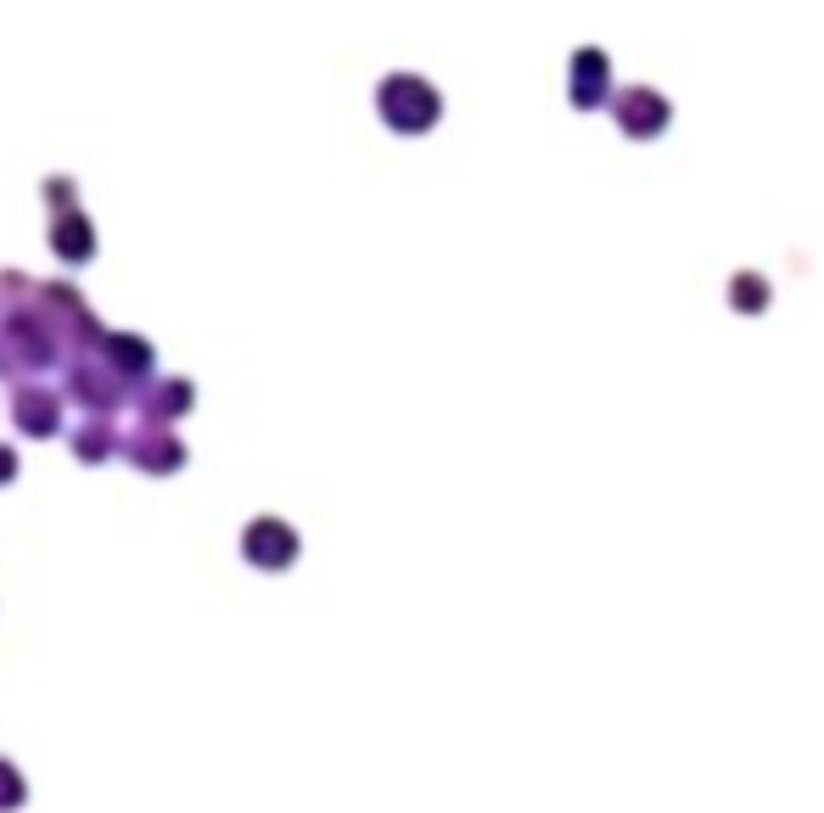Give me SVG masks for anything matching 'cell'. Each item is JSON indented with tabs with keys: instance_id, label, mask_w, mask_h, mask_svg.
I'll return each mask as SVG.
<instances>
[{
	"instance_id": "cell-3",
	"label": "cell",
	"mask_w": 824,
	"mask_h": 813,
	"mask_svg": "<svg viewBox=\"0 0 824 813\" xmlns=\"http://www.w3.org/2000/svg\"><path fill=\"white\" fill-rule=\"evenodd\" d=\"M567 96H572V107H578V113L606 107V101H611V57L600 51V45H578V51H572Z\"/></svg>"
},
{
	"instance_id": "cell-4",
	"label": "cell",
	"mask_w": 824,
	"mask_h": 813,
	"mask_svg": "<svg viewBox=\"0 0 824 813\" xmlns=\"http://www.w3.org/2000/svg\"><path fill=\"white\" fill-rule=\"evenodd\" d=\"M735 303H740V309H757V303H763V286H757V275H740Z\"/></svg>"
},
{
	"instance_id": "cell-2",
	"label": "cell",
	"mask_w": 824,
	"mask_h": 813,
	"mask_svg": "<svg viewBox=\"0 0 824 813\" xmlns=\"http://www.w3.org/2000/svg\"><path fill=\"white\" fill-rule=\"evenodd\" d=\"M611 113H617V124H623V135H634V141H651V135H662L673 118L668 96L651 85H634L623 90V96H611Z\"/></svg>"
},
{
	"instance_id": "cell-1",
	"label": "cell",
	"mask_w": 824,
	"mask_h": 813,
	"mask_svg": "<svg viewBox=\"0 0 824 813\" xmlns=\"http://www.w3.org/2000/svg\"><path fill=\"white\" fill-rule=\"evenodd\" d=\"M443 113V101L438 90L427 85V79H415V73H393V79H382V118L393 129H404V135H421V129H432Z\"/></svg>"
}]
</instances>
